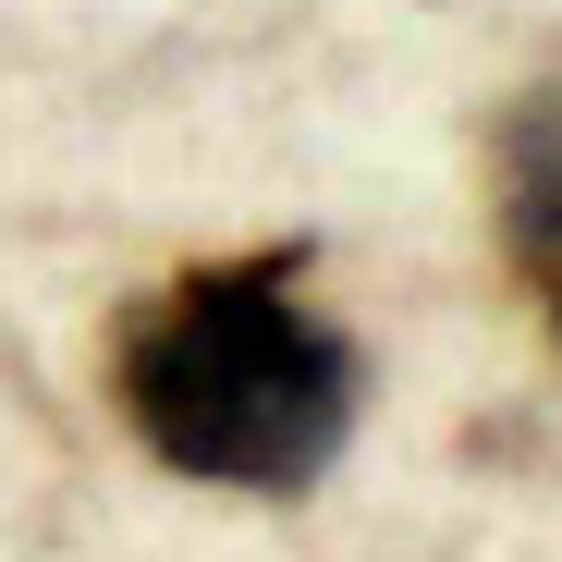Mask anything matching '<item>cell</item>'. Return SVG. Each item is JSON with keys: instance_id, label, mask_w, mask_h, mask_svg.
Listing matches in <instances>:
<instances>
[{"instance_id": "obj_1", "label": "cell", "mask_w": 562, "mask_h": 562, "mask_svg": "<svg viewBox=\"0 0 562 562\" xmlns=\"http://www.w3.org/2000/svg\"><path fill=\"white\" fill-rule=\"evenodd\" d=\"M111 404L171 477L294 502L355 440L367 355L306 294V245H245L147 281L111 318Z\"/></svg>"}, {"instance_id": "obj_2", "label": "cell", "mask_w": 562, "mask_h": 562, "mask_svg": "<svg viewBox=\"0 0 562 562\" xmlns=\"http://www.w3.org/2000/svg\"><path fill=\"white\" fill-rule=\"evenodd\" d=\"M490 221H502V257L526 281V306L562 342V74H538L490 123Z\"/></svg>"}]
</instances>
